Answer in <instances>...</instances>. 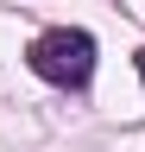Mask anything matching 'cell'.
<instances>
[{
    "instance_id": "6da1fadb",
    "label": "cell",
    "mask_w": 145,
    "mask_h": 152,
    "mask_svg": "<svg viewBox=\"0 0 145 152\" xmlns=\"http://www.w3.org/2000/svg\"><path fill=\"white\" fill-rule=\"evenodd\" d=\"M32 70H38L44 83H63V89H82L88 76H95V38H88V32H69V26H57V32H44L38 45H32Z\"/></svg>"
},
{
    "instance_id": "7a4b0ae2",
    "label": "cell",
    "mask_w": 145,
    "mask_h": 152,
    "mask_svg": "<svg viewBox=\"0 0 145 152\" xmlns=\"http://www.w3.org/2000/svg\"><path fill=\"white\" fill-rule=\"evenodd\" d=\"M139 76H145V51H139Z\"/></svg>"
}]
</instances>
